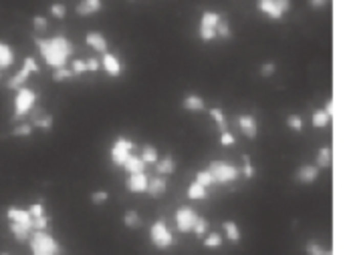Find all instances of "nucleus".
<instances>
[{
  "label": "nucleus",
  "mask_w": 345,
  "mask_h": 255,
  "mask_svg": "<svg viewBox=\"0 0 345 255\" xmlns=\"http://www.w3.org/2000/svg\"><path fill=\"white\" fill-rule=\"evenodd\" d=\"M35 44L40 53V57L45 59V63L53 68H63L69 64V59L75 53V46L67 36L57 34L51 38H40L35 36Z\"/></svg>",
  "instance_id": "obj_1"
},
{
  "label": "nucleus",
  "mask_w": 345,
  "mask_h": 255,
  "mask_svg": "<svg viewBox=\"0 0 345 255\" xmlns=\"http://www.w3.org/2000/svg\"><path fill=\"white\" fill-rule=\"evenodd\" d=\"M31 253L33 255H63V247L57 239L47 231H36L31 237Z\"/></svg>",
  "instance_id": "obj_2"
},
{
  "label": "nucleus",
  "mask_w": 345,
  "mask_h": 255,
  "mask_svg": "<svg viewBox=\"0 0 345 255\" xmlns=\"http://www.w3.org/2000/svg\"><path fill=\"white\" fill-rule=\"evenodd\" d=\"M208 171L212 173L216 185H228V183H234L241 177V169L226 163V161H212L208 165Z\"/></svg>",
  "instance_id": "obj_3"
},
{
  "label": "nucleus",
  "mask_w": 345,
  "mask_h": 255,
  "mask_svg": "<svg viewBox=\"0 0 345 255\" xmlns=\"http://www.w3.org/2000/svg\"><path fill=\"white\" fill-rule=\"evenodd\" d=\"M222 22V14L214 12V10H204L200 14V24H198V36L202 42H212L214 38H218V24Z\"/></svg>",
  "instance_id": "obj_4"
},
{
  "label": "nucleus",
  "mask_w": 345,
  "mask_h": 255,
  "mask_svg": "<svg viewBox=\"0 0 345 255\" xmlns=\"http://www.w3.org/2000/svg\"><path fill=\"white\" fill-rule=\"evenodd\" d=\"M36 107V93L29 87H23L16 91L14 96V113H12V121H20L25 115H29Z\"/></svg>",
  "instance_id": "obj_5"
},
{
  "label": "nucleus",
  "mask_w": 345,
  "mask_h": 255,
  "mask_svg": "<svg viewBox=\"0 0 345 255\" xmlns=\"http://www.w3.org/2000/svg\"><path fill=\"white\" fill-rule=\"evenodd\" d=\"M149 239H152L154 247H158V249H168V247L174 245V235L164 219H158V221L152 223V227H149Z\"/></svg>",
  "instance_id": "obj_6"
},
{
  "label": "nucleus",
  "mask_w": 345,
  "mask_h": 255,
  "mask_svg": "<svg viewBox=\"0 0 345 255\" xmlns=\"http://www.w3.org/2000/svg\"><path fill=\"white\" fill-rule=\"evenodd\" d=\"M256 8L271 20H281L291 10V0H256Z\"/></svg>",
  "instance_id": "obj_7"
},
{
  "label": "nucleus",
  "mask_w": 345,
  "mask_h": 255,
  "mask_svg": "<svg viewBox=\"0 0 345 255\" xmlns=\"http://www.w3.org/2000/svg\"><path fill=\"white\" fill-rule=\"evenodd\" d=\"M134 149H136V143L132 139H127L123 135L117 137L115 143H113V147H111V161H113V165L115 167H123L127 157L134 153Z\"/></svg>",
  "instance_id": "obj_8"
},
{
  "label": "nucleus",
  "mask_w": 345,
  "mask_h": 255,
  "mask_svg": "<svg viewBox=\"0 0 345 255\" xmlns=\"http://www.w3.org/2000/svg\"><path fill=\"white\" fill-rule=\"evenodd\" d=\"M31 72H40V66L36 64V61L33 57H27L25 61H23V68L6 83V87L8 89H12V91H18V89H23L25 87V83L31 79Z\"/></svg>",
  "instance_id": "obj_9"
},
{
  "label": "nucleus",
  "mask_w": 345,
  "mask_h": 255,
  "mask_svg": "<svg viewBox=\"0 0 345 255\" xmlns=\"http://www.w3.org/2000/svg\"><path fill=\"white\" fill-rule=\"evenodd\" d=\"M198 217H200V215H198L192 207H180V209L176 211V215H174L178 231H180V233H192V231H194V225L198 221Z\"/></svg>",
  "instance_id": "obj_10"
},
{
  "label": "nucleus",
  "mask_w": 345,
  "mask_h": 255,
  "mask_svg": "<svg viewBox=\"0 0 345 255\" xmlns=\"http://www.w3.org/2000/svg\"><path fill=\"white\" fill-rule=\"evenodd\" d=\"M31 123L35 129H40L45 133H51L53 127H55V117L51 113H45L42 109H33L31 111Z\"/></svg>",
  "instance_id": "obj_11"
},
{
  "label": "nucleus",
  "mask_w": 345,
  "mask_h": 255,
  "mask_svg": "<svg viewBox=\"0 0 345 255\" xmlns=\"http://www.w3.org/2000/svg\"><path fill=\"white\" fill-rule=\"evenodd\" d=\"M85 42H87V46L93 48L95 53H101V55L109 53V50H107V48H109V42H107V38H105L103 32L89 31L87 34H85Z\"/></svg>",
  "instance_id": "obj_12"
},
{
  "label": "nucleus",
  "mask_w": 345,
  "mask_h": 255,
  "mask_svg": "<svg viewBox=\"0 0 345 255\" xmlns=\"http://www.w3.org/2000/svg\"><path fill=\"white\" fill-rule=\"evenodd\" d=\"M101 68H103L109 76H113V79L121 76V72H123V64H121V61H119V57H115L113 53H105L103 55V59H101Z\"/></svg>",
  "instance_id": "obj_13"
},
{
  "label": "nucleus",
  "mask_w": 345,
  "mask_h": 255,
  "mask_svg": "<svg viewBox=\"0 0 345 255\" xmlns=\"http://www.w3.org/2000/svg\"><path fill=\"white\" fill-rule=\"evenodd\" d=\"M239 127H241L242 135L244 137H248V139H256V135H258V123H256V119L252 117V115H248V113H244V115H239Z\"/></svg>",
  "instance_id": "obj_14"
},
{
  "label": "nucleus",
  "mask_w": 345,
  "mask_h": 255,
  "mask_svg": "<svg viewBox=\"0 0 345 255\" xmlns=\"http://www.w3.org/2000/svg\"><path fill=\"white\" fill-rule=\"evenodd\" d=\"M295 179L303 185H311L319 179V167L317 165H301L295 173Z\"/></svg>",
  "instance_id": "obj_15"
},
{
  "label": "nucleus",
  "mask_w": 345,
  "mask_h": 255,
  "mask_svg": "<svg viewBox=\"0 0 345 255\" xmlns=\"http://www.w3.org/2000/svg\"><path fill=\"white\" fill-rule=\"evenodd\" d=\"M103 10V0H81L79 4H77V8H75V12L79 14V16H93V14H97V12H101Z\"/></svg>",
  "instance_id": "obj_16"
},
{
  "label": "nucleus",
  "mask_w": 345,
  "mask_h": 255,
  "mask_svg": "<svg viewBox=\"0 0 345 255\" xmlns=\"http://www.w3.org/2000/svg\"><path fill=\"white\" fill-rule=\"evenodd\" d=\"M6 217H8V221H12V223H23V225L33 227V215H31L29 209L8 207V209H6Z\"/></svg>",
  "instance_id": "obj_17"
},
{
  "label": "nucleus",
  "mask_w": 345,
  "mask_h": 255,
  "mask_svg": "<svg viewBox=\"0 0 345 255\" xmlns=\"http://www.w3.org/2000/svg\"><path fill=\"white\" fill-rule=\"evenodd\" d=\"M147 183H149V177L145 173H134V175H130L125 185L132 193H143L147 191Z\"/></svg>",
  "instance_id": "obj_18"
},
{
  "label": "nucleus",
  "mask_w": 345,
  "mask_h": 255,
  "mask_svg": "<svg viewBox=\"0 0 345 255\" xmlns=\"http://www.w3.org/2000/svg\"><path fill=\"white\" fill-rule=\"evenodd\" d=\"M168 189V179L166 177H152L149 179V183H147V195L152 197V199H158V197H162L164 193Z\"/></svg>",
  "instance_id": "obj_19"
},
{
  "label": "nucleus",
  "mask_w": 345,
  "mask_h": 255,
  "mask_svg": "<svg viewBox=\"0 0 345 255\" xmlns=\"http://www.w3.org/2000/svg\"><path fill=\"white\" fill-rule=\"evenodd\" d=\"M14 50H12V46L8 44V42H4V40H0V70H6V68H10L12 63H14Z\"/></svg>",
  "instance_id": "obj_20"
},
{
  "label": "nucleus",
  "mask_w": 345,
  "mask_h": 255,
  "mask_svg": "<svg viewBox=\"0 0 345 255\" xmlns=\"http://www.w3.org/2000/svg\"><path fill=\"white\" fill-rule=\"evenodd\" d=\"M182 107L186 109V111H190V113H200V111H204V98L200 95H186L184 96V100H182Z\"/></svg>",
  "instance_id": "obj_21"
},
{
  "label": "nucleus",
  "mask_w": 345,
  "mask_h": 255,
  "mask_svg": "<svg viewBox=\"0 0 345 255\" xmlns=\"http://www.w3.org/2000/svg\"><path fill=\"white\" fill-rule=\"evenodd\" d=\"M145 163H143V159L139 157V155H130L127 157V161H125V165H123V169L130 173V175H134V173H145Z\"/></svg>",
  "instance_id": "obj_22"
},
{
  "label": "nucleus",
  "mask_w": 345,
  "mask_h": 255,
  "mask_svg": "<svg viewBox=\"0 0 345 255\" xmlns=\"http://www.w3.org/2000/svg\"><path fill=\"white\" fill-rule=\"evenodd\" d=\"M156 171H158V175H162V177H168V175H172L174 171H176V161H174L172 155H166V157H162V159L156 163Z\"/></svg>",
  "instance_id": "obj_23"
},
{
  "label": "nucleus",
  "mask_w": 345,
  "mask_h": 255,
  "mask_svg": "<svg viewBox=\"0 0 345 255\" xmlns=\"http://www.w3.org/2000/svg\"><path fill=\"white\" fill-rule=\"evenodd\" d=\"M329 121H331V117H329V113H325V109H315L311 113V123L315 129H325L329 125Z\"/></svg>",
  "instance_id": "obj_24"
},
{
  "label": "nucleus",
  "mask_w": 345,
  "mask_h": 255,
  "mask_svg": "<svg viewBox=\"0 0 345 255\" xmlns=\"http://www.w3.org/2000/svg\"><path fill=\"white\" fill-rule=\"evenodd\" d=\"M222 229H224V237H226L228 241L239 243L242 239L241 229H239V225L234 223V221H224V223H222Z\"/></svg>",
  "instance_id": "obj_25"
},
{
  "label": "nucleus",
  "mask_w": 345,
  "mask_h": 255,
  "mask_svg": "<svg viewBox=\"0 0 345 255\" xmlns=\"http://www.w3.org/2000/svg\"><path fill=\"white\" fill-rule=\"evenodd\" d=\"M8 229H10V233L20 241V243H25L29 237H31V227L29 225H23V223H12L8 225Z\"/></svg>",
  "instance_id": "obj_26"
},
{
  "label": "nucleus",
  "mask_w": 345,
  "mask_h": 255,
  "mask_svg": "<svg viewBox=\"0 0 345 255\" xmlns=\"http://www.w3.org/2000/svg\"><path fill=\"white\" fill-rule=\"evenodd\" d=\"M145 165H156L158 161H160V153H158V149L154 147V145H143L141 147V155H139Z\"/></svg>",
  "instance_id": "obj_27"
},
{
  "label": "nucleus",
  "mask_w": 345,
  "mask_h": 255,
  "mask_svg": "<svg viewBox=\"0 0 345 255\" xmlns=\"http://www.w3.org/2000/svg\"><path fill=\"white\" fill-rule=\"evenodd\" d=\"M188 197H190L192 201H202V199L208 197V189L204 185H200L198 181H192L190 187H188Z\"/></svg>",
  "instance_id": "obj_28"
},
{
  "label": "nucleus",
  "mask_w": 345,
  "mask_h": 255,
  "mask_svg": "<svg viewBox=\"0 0 345 255\" xmlns=\"http://www.w3.org/2000/svg\"><path fill=\"white\" fill-rule=\"evenodd\" d=\"M123 225L127 227V229H138L139 225H141V217H139V213L136 209H127L125 211V215H123Z\"/></svg>",
  "instance_id": "obj_29"
},
{
  "label": "nucleus",
  "mask_w": 345,
  "mask_h": 255,
  "mask_svg": "<svg viewBox=\"0 0 345 255\" xmlns=\"http://www.w3.org/2000/svg\"><path fill=\"white\" fill-rule=\"evenodd\" d=\"M319 169H327L331 165V149L329 147H321L317 151V163H315Z\"/></svg>",
  "instance_id": "obj_30"
},
{
  "label": "nucleus",
  "mask_w": 345,
  "mask_h": 255,
  "mask_svg": "<svg viewBox=\"0 0 345 255\" xmlns=\"http://www.w3.org/2000/svg\"><path fill=\"white\" fill-rule=\"evenodd\" d=\"M49 29H51V24H49L47 16H42V14H35V16H33V31H35L36 34H45Z\"/></svg>",
  "instance_id": "obj_31"
},
{
  "label": "nucleus",
  "mask_w": 345,
  "mask_h": 255,
  "mask_svg": "<svg viewBox=\"0 0 345 255\" xmlns=\"http://www.w3.org/2000/svg\"><path fill=\"white\" fill-rule=\"evenodd\" d=\"M210 117H212V121L220 127V131H228V123H226V117H224L222 109H218V107L210 109Z\"/></svg>",
  "instance_id": "obj_32"
},
{
  "label": "nucleus",
  "mask_w": 345,
  "mask_h": 255,
  "mask_svg": "<svg viewBox=\"0 0 345 255\" xmlns=\"http://www.w3.org/2000/svg\"><path fill=\"white\" fill-rule=\"evenodd\" d=\"M75 74L71 70V66H63V68H55L53 70V81L55 83H63V81H71Z\"/></svg>",
  "instance_id": "obj_33"
},
{
  "label": "nucleus",
  "mask_w": 345,
  "mask_h": 255,
  "mask_svg": "<svg viewBox=\"0 0 345 255\" xmlns=\"http://www.w3.org/2000/svg\"><path fill=\"white\" fill-rule=\"evenodd\" d=\"M194 181H198V183H200V185H204V187H212V185H216V183H214V177H212V173H210V171H208V169H202V171H198V173H196V179H194Z\"/></svg>",
  "instance_id": "obj_34"
},
{
  "label": "nucleus",
  "mask_w": 345,
  "mask_h": 255,
  "mask_svg": "<svg viewBox=\"0 0 345 255\" xmlns=\"http://www.w3.org/2000/svg\"><path fill=\"white\" fill-rule=\"evenodd\" d=\"M222 245V235L220 233H208L204 237V247L208 249H218Z\"/></svg>",
  "instance_id": "obj_35"
},
{
  "label": "nucleus",
  "mask_w": 345,
  "mask_h": 255,
  "mask_svg": "<svg viewBox=\"0 0 345 255\" xmlns=\"http://www.w3.org/2000/svg\"><path fill=\"white\" fill-rule=\"evenodd\" d=\"M33 131H35L33 123H23V125L12 129V137H31Z\"/></svg>",
  "instance_id": "obj_36"
},
{
  "label": "nucleus",
  "mask_w": 345,
  "mask_h": 255,
  "mask_svg": "<svg viewBox=\"0 0 345 255\" xmlns=\"http://www.w3.org/2000/svg\"><path fill=\"white\" fill-rule=\"evenodd\" d=\"M305 253L307 255H333L331 251H327V249H323L319 243H315V241H309L307 245H305Z\"/></svg>",
  "instance_id": "obj_37"
},
{
  "label": "nucleus",
  "mask_w": 345,
  "mask_h": 255,
  "mask_svg": "<svg viewBox=\"0 0 345 255\" xmlns=\"http://www.w3.org/2000/svg\"><path fill=\"white\" fill-rule=\"evenodd\" d=\"M49 10H51V16H55V18H65L67 16V6L63 2H53Z\"/></svg>",
  "instance_id": "obj_38"
},
{
  "label": "nucleus",
  "mask_w": 345,
  "mask_h": 255,
  "mask_svg": "<svg viewBox=\"0 0 345 255\" xmlns=\"http://www.w3.org/2000/svg\"><path fill=\"white\" fill-rule=\"evenodd\" d=\"M208 227H210V225H208L206 219H204V217H198V221H196V225H194V231H192V233H194L196 237H206Z\"/></svg>",
  "instance_id": "obj_39"
},
{
  "label": "nucleus",
  "mask_w": 345,
  "mask_h": 255,
  "mask_svg": "<svg viewBox=\"0 0 345 255\" xmlns=\"http://www.w3.org/2000/svg\"><path fill=\"white\" fill-rule=\"evenodd\" d=\"M287 127L291 129V131L301 133V131H303V119H301L299 115H289V117H287Z\"/></svg>",
  "instance_id": "obj_40"
},
{
  "label": "nucleus",
  "mask_w": 345,
  "mask_h": 255,
  "mask_svg": "<svg viewBox=\"0 0 345 255\" xmlns=\"http://www.w3.org/2000/svg\"><path fill=\"white\" fill-rule=\"evenodd\" d=\"M218 38H224V40H228V38H232V27L222 18V22L218 24Z\"/></svg>",
  "instance_id": "obj_41"
},
{
  "label": "nucleus",
  "mask_w": 345,
  "mask_h": 255,
  "mask_svg": "<svg viewBox=\"0 0 345 255\" xmlns=\"http://www.w3.org/2000/svg\"><path fill=\"white\" fill-rule=\"evenodd\" d=\"M71 70H73V74L77 76V74H83V72H89L87 70V61H83V59H75L73 63H71Z\"/></svg>",
  "instance_id": "obj_42"
},
{
  "label": "nucleus",
  "mask_w": 345,
  "mask_h": 255,
  "mask_svg": "<svg viewBox=\"0 0 345 255\" xmlns=\"http://www.w3.org/2000/svg\"><path fill=\"white\" fill-rule=\"evenodd\" d=\"M242 161H244L242 175H244L246 179H252V177H254V167H252V163H250V157H248V155H242Z\"/></svg>",
  "instance_id": "obj_43"
},
{
  "label": "nucleus",
  "mask_w": 345,
  "mask_h": 255,
  "mask_svg": "<svg viewBox=\"0 0 345 255\" xmlns=\"http://www.w3.org/2000/svg\"><path fill=\"white\" fill-rule=\"evenodd\" d=\"M107 199H109V193L105 191V189H99V191L91 193V203H95V205H103Z\"/></svg>",
  "instance_id": "obj_44"
},
{
  "label": "nucleus",
  "mask_w": 345,
  "mask_h": 255,
  "mask_svg": "<svg viewBox=\"0 0 345 255\" xmlns=\"http://www.w3.org/2000/svg\"><path fill=\"white\" fill-rule=\"evenodd\" d=\"M49 225H51V219L49 217H36V219H33V227H35L36 231H47L49 229Z\"/></svg>",
  "instance_id": "obj_45"
},
{
  "label": "nucleus",
  "mask_w": 345,
  "mask_h": 255,
  "mask_svg": "<svg viewBox=\"0 0 345 255\" xmlns=\"http://www.w3.org/2000/svg\"><path fill=\"white\" fill-rule=\"evenodd\" d=\"M220 143H222L224 147H232V145L236 143V137H234L230 131H222V135H220Z\"/></svg>",
  "instance_id": "obj_46"
},
{
  "label": "nucleus",
  "mask_w": 345,
  "mask_h": 255,
  "mask_svg": "<svg viewBox=\"0 0 345 255\" xmlns=\"http://www.w3.org/2000/svg\"><path fill=\"white\" fill-rule=\"evenodd\" d=\"M275 70H276V64L273 63V61H267V63L261 66V74H263V76H273Z\"/></svg>",
  "instance_id": "obj_47"
},
{
  "label": "nucleus",
  "mask_w": 345,
  "mask_h": 255,
  "mask_svg": "<svg viewBox=\"0 0 345 255\" xmlns=\"http://www.w3.org/2000/svg\"><path fill=\"white\" fill-rule=\"evenodd\" d=\"M29 211H31L33 219H36V217H42V215H45V207H42V203H31Z\"/></svg>",
  "instance_id": "obj_48"
},
{
  "label": "nucleus",
  "mask_w": 345,
  "mask_h": 255,
  "mask_svg": "<svg viewBox=\"0 0 345 255\" xmlns=\"http://www.w3.org/2000/svg\"><path fill=\"white\" fill-rule=\"evenodd\" d=\"M101 68V61H97V59H87V70L89 72H97Z\"/></svg>",
  "instance_id": "obj_49"
},
{
  "label": "nucleus",
  "mask_w": 345,
  "mask_h": 255,
  "mask_svg": "<svg viewBox=\"0 0 345 255\" xmlns=\"http://www.w3.org/2000/svg\"><path fill=\"white\" fill-rule=\"evenodd\" d=\"M329 0H309V6L311 8H323Z\"/></svg>",
  "instance_id": "obj_50"
},
{
  "label": "nucleus",
  "mask_w": 345,
  "mask_h": 255,
  "mask_svg": "<svg viewBox=\"0 0 345 255\" xmlns=\"http://www.w3.org/2000/svg\"><path fill=\"white\" fill-rule=\"evenodd\" d=\"M325 113H329V117H333V100L331 98L325 103Z\"/></svg>",
  "instance_id": "obj_51"
},
{
  "label": "nucleus",
  "mask_w": 345,
  "mask_h": 255,
  "mask_svg": "<svg viewBox=\"0 0 345 255\" xmlns=\"http://www.w3.org/2000/svg\"><path fill=\"white\" fill-rule=\"evenodd\" d=\"M0 255H8V253H0Z\"/></svg>",
  "instance_id": "obj_52"
}]
</instances>
